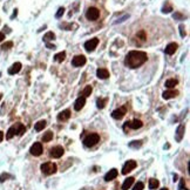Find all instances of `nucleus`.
Here are the masks:
<instances>
[{"label":"nucleus","mask_w":190,"mask_h":190,"mask_svg":"<svg viewBox=\"0 0 190 190\" xmlns=\"http://www.w3.org/2000/svg\"><path fill=\"white\" fill-rule=\"evenodd\" d=\"M177 83H178V80H176V79H169V80L166 81V87L171 89V88H174L175 86H177Z\"/></svg>","instance_id":"obj_22"},{"label":"nucleus","mask_w":190,"mask_h":190,"mask_svg":"<svg viewBox=\"0 0 190 190\" xmlns=\"http://www.w3.org/2000/svg\"><path fill=\"white\" fill-rule=\"evenodd\" d=\"M14 128H15V133L17 135H24V133L26 132V128H25V126L24 124H21V123H17V124H14Z\"/></svg>","instance_id":"obj_20"},{"label":"nucleus","mask_w":190,"mask_h":190,"mask_svg":"<svg viewBox=\"0 0 190 190\" xmlns=\"http://www.w3.org/2000/svg\"><path fill=\"white\" fill-rule=\"evenodd\" d=\"M171 11H172V7H171L170 5H167V6H164V7L162 8V12H163V13H169Z\"/></svg>","instance_id":"obj_35"},{"label":"nucleus","mask_w":190,"mask_h":190,"mask_svg":"<svg viewBox=\"0 0 190 190\" xmlns=\"http://www.w3.org/2000/svg\"><path fill=\"white\" fill-rule=\"evenodd\" d=\"M92 91H93V88L91 86H86L85 89H83V92H82V96H85V97L89 96V95L92 94Z\"/></svg>","instance_id":"obj_27"},{"label":"nucleus","mask_w":190,"mask_h":190,"mask_svg":"<svg viewBox=\"0 0 190 190\" xmlns=\"http://www.w3.org/2000/svg\"><path fill=\"white\" fill-rule=\"evenodd\" d=\"M63 152H65L63 148L60 147V146H57V147H54V148L51 149L49 155H51L52 157H54V158H59V157H61V156L63 155Z\"/></svg>","instance_id":"obj_9"},{"label":"nucleus","mask_w":190,"mask_h":190,"mask_svg":"<svg viewBox=\"0 0 190 190\" xmlns=\"http://www.w3.org/2000/svg\"><path fill=\"white\" fill-rule=\"evenodd\" d=\"M54 57H55V61H57V62H62V61L65 60V57H66V53H65V52L57 53V54Z\"/></svg>","instance_id":"obj_29"},{"label":"nucleus","mask_w":190,"mask_h":190,"mask_svg":"<svg viewBox=\"0 0 190 190\" xmlns=\"http://www.w3.org/2000/svg\"><path fill=\"white\" fill-rule=\"evenodd\" d=\"M100 17V11L96 8V7H91L87 10L86 12V18L91 21H95L97 20V18Z\"/></svg>","instance_id":"obj_4"},{"label":"nucleus","mask_w":190,"mask_h":190,"mask_svg":"<svg viewBox=\"0 0 190 190\" xmlns=\"http://www.w3.org/2000/svg\"><path fill=\"white\" fill-rule=\"evenodd\" d=\"M2 138H4V134H2V132H0V142L2 141Z\"/></svg>","instance_id":"obj_42"},{"label":"nucleus","mask_w":190,"mask_h":190,"mask_svg":"<svg viewBox=\"0 0 190 190\" xmlns=\"http://www.w3.org/2000/svg\"><path fill=\"white\" fill-rule=\"evenodd\" d=\"M14 135H17V133H15V128H14V126H12L10 129H8V132H7V135H6V138L7 140H11Z\"/></svg>","instance_id":"obj_26"},{"label":"nucleus","mask_w":190,"mask_h":190,"mask_svg":"<svg viewBox=\"0 0 190 190\" xmlns=\"http://www.w3.org/2000/svg\"><path fill=\"white\" fill-rule=\"evenodd\" d=\"M183 187H184V180L181 178V182H180V190H183Z\"/></svg>","instance_id":"obj_39"},{"label":"nucleus","mask_w":190,"mask_h":190,"mask_svg":"<svg viewBox=\"0 0 190 190\" xmlns=\"http://www.w3.org/2000/svg\"><path fill=\"white\" fill-rule=\"evenodd\" d=\"M52 138H53V133H52V132H47V133H45V135H43L42 141H43V142H49Z\"/></svg>","instance_id":"obj_28"},{"label":"nucleus","mask_w":190,"mask_h":190,"mask_svg":"<svg viewBox=\"0 0 190 190\" xmlns=\"http://www.w3.org/2000/svg\"><path fill=\"white\" fill-rule=\"evenodd\" d=\"M106 102H107V100H106V99H99V100H97V107L102 109V108L105 107Z\"/></svg>","instance_id":"obj_31"},{"label":"nucleus","mask_w":190,"mask_h":190,"mask_svg":"<svg viewBox=\"0 0 190 190\" xmlns=\"http://www.w3.org/2000/svg\"><path fill=\"white\" fill-rule=\"evenodd\" d=\"M45 127H46V121H45V120H41V121H39L38 123H35V127H34V128H35L37 132H41Z\"/></svg>","instance_id":"obj_23"},{"label":"nucleus","mask_w":190,"mask_h":190,"mask_svg":"<svg viewBox=\"0 0 190 190\" xmlns=\"http://www.w3.org/2000/svg\"><path fill=\"white\" fill-rule=\"evenodd\" d=\"M116 176H117V170H116V169H112V170H109L107 174H106V176H105V181L109 182V181L114 180Z\"/></svg>","instance_id":"obj_17"},{"label":"nucleus","mask_w":190,"mask_h":190,"mask_svg":"<svg viewBox=\"0 0 190 190\" xmlns=\"http://www.w3.org/2000/svg\"><path fill=\"white\" fill-rule=\"evenodd\" d=\"M136 166H137V163H136L135 161H133V160L126 162V164H124L123 168H122V174H123V175H127L129 171L134 170V169L136 168Z\"/></svg>","instance_id":"obj_6"},{"label":"nucleus","mask_w":190,"mask_h":190,"mask_svg":"<svg viewBox=\"0 0 190 190\" xmlns=\"http://www.w3.org/2000/svg\"><path fill=\"white\" fill-rule=\"evenodd\" d=\"M29 152H31L32 155H34V156H40V155L42 154V144H41L40 142H35V143L31 147Z\"/></svg>","instance_id":"obj_7"},{"label":"nucleus","mask_w":190,"mask_h":190,"mask_svg":"<svg viewBox=\"0 0 190 190\" xmlns=\"http://www.w3.org/2000/svg\"><path fill=\"white\" fill-rule=\"evenodd\" d=\"M160 186V182L157 181V180H155V178H152V180H149V189H156L157 187Z\"/></svg>","instance_id":"obj_25"},{"label":"nucleus","mask_w":190,"mask_h":190,"mask_svg":"<svg viewBox=\"0 0 190 190\" xmlns=\"http://www.w3.org/2000/svg\"><path fill=\"white\" fill-rule=\"evenodd\" d=\"M99 45V39H91V40H88L86 43H85V48H86V51L87 52H93L95 48H96V46Z\"/></svg>","instance_id":"obj_5"},{"label":"nucleus","mask_w":190,"mask_h":190,"mask_svg":"<svg viewBox=\"0 0 190 190\" xmlns=\"http://www.w3.org/2000/svg\"><path fill=\"white\" fill-rule=\"evenodd\" d=\"M161 190H168L167 188H163V189H161Z\"/></svg>","instance_id":"obj_43"},{"label":"nucleus","mask_w":190,"mask_h":190,"mask_svg":"<svg viewBox=\"0 0 190 190\" xmlns=\"http://www.w3.org/2000/svg\"><path fill=\"white\" fill-rule=\"evenodd\" d=\"M46 46H47L48 48H51V49H54V48H55V46H54V45H51V43H46Z\"/></svg>","instance_id":"obj_40"},{"label":"nucleus","mask_w":190,"mask_h":190,"mask_svg":"<svg viewBox=\"0 0 190 190\" xmlns=\"http://www.w3.org/2000/svg\"><path fill=\"white\" fill-rule=\"evenodd\" d=\"M141 144H142L141 141H133V142L129 144V147H132V148H138V147H141Z\"/></svg>","instance_id":"obj_33"},{"label":"nucleus","mask_w":190,"mask_h":190,"mask_svg":"<svg viewBox=\"0 0 190 190\" xmlns=\"http://www.w3.org/2000/svg\"><path fill=\"white\" fill-rule=\"evenodd\" d=\"M85 103H86V97L85 96H79L76 99L75 103H74V109L75 110H81L83 108Z\"/></svg>","instance_id":"obj_10"},{"label":"nucleus","mask_w":190,"mask_h":190,"mask_svg":"<svg viewBox=\"0 0 190 190\" xmlns=\"http://www.w3.org/2000/svg\"><path fill=\"white\" fill-rule=\"evenodd\" d=\"M143 189H144V184L142 182H137L133 188V190H143Z\"/></svg>","instance_id":"obj_32"},{"label":"nucleus","mask_w":190,"mask_h":190,"mask_svg":"<svg viewBox=\"0 0 190 190\" xmlns=\"http://www.w3.org/2000/svg\"><path fill=\"white\" fill-rule=\"evenodd\" d=\"M177 47H178V45H177L176 42H171V43H169V45H168V46L166 47V53H167L168 55H171V54H174V53L176 52Z\"/></svg>","instance_id":"obj_15"},{"label":"nucleus","mask_w":190,"mask_h":190,"mask_svg":"<svg viewBox=\"0 0 190 190\" xmlns=\"http://www.w3.org/2000/svg\"><path fill=\"white\" fill-rule=\"evenodd\" d=\"M86 63V57H83V55H76V57H73V60H72V65L74 66V67H81V66H83Z\"/></svg>","instance_id":"obj_8"},{"label":"nucleus","mask_w":190,"mask_h":190,"mask_svg":"<svg viewBox=\"0 0 190 190\" xmlns=\"http://www.w3.org/2000/svg\"><path fill=\"white\" fill-rule=\"evenodd\" d=\"M183 135H184V126L181 124V126H178V128H177V130H176V141L180 142V141L182 140Z\"/></svg>","instance_id":"obj_18"},{"label":"nucleus","mask_w":190,"mask_h":190,"mask_svg":"<svg viewBox=\"0 0 190 190\" xmlns=\"http://www.w3.org/2000/svg\"><path fill=\"white\" fill-rule=\"evenodd\" d=\"M69 117H71V110H68V109H66V110H63V112L57 114V120L59 121H66Z\"/></svg>","instance_id":"obj_16"},{"label":"nucleus","mask_w":190,"mask_h":190,"mask_svg":"<svg viewBox=\"0 0 190 190\" xmlns=\"http://www.w3.org/2000/svg\"><path fill=\"white\" fill-rule=\"evenodd\" d=\"M20 69H21V63H20V62H15V63H13V65L10 67L8 74H11V75L17 74V73H19L20 72Z\"/></svg>","instance_id":"obj_12"},{"label":"nucleus","mask_w":190,"mask_h":190,"mask_svg":"<svg viewBox=\"0 0 190 190\" xmlns=\"http://www.w3.org/2000/svg\"><path fill=\"white\" fill-rule=\"evenodd\" d=\"M12 47H13V42H12V41L5 42V43H2V46H1L2 49H10V48H12Z\"/></svg>","instance_id":"obj_30"},{"label":"nucleus","mask_w":190,"mask_h":190,"mask_svg":"<svg viewBox=\"0 0 190 190\" xmlns=\"http://www.w3.org/2000/svg\"><path fill=\"white\" fill-rule=\"evenodd\" d=\"M63 13H65V8H63V7H60V8L57 10L55 17H57V18H61V17L63 15Z\"/></svg>","instance_id":"obj_34"},{"label":"nucleus","mask_w":190,"mask_h":190,"mask_svg":"<svg viewBox=\"0 0 190 190\" xmlns=\"http://www.w3.org/2000/svg\"><path fill=\"white\" fill-rule=\"evenodd\" d=\"M99 141H100L99 134L93 133V134H89V135L83 140V144H85L86 147H94Z\"/></svg>","instance_id":"obj_2"},{"label":"nucleus","mask_w":190,"mask_h":190,"mask_svg":"<svg viewBox=\"0 0 190 190\" xmlns=\"http://www.w3.org/2000/svg\"><path fill=\"white\" fill-rule=\"evenodd\" d=\"M96 75H97L99 79L105 80V79L109 77V72H108L106 68H99V69L96 71Z\"/></svg>","instance_id":"obj_14"},{"label":"nucleus","mask_w":190,"mask_h":190,"mask_svg":"<svg viewBox=\"0 0 190 190\" xmlns=\"http://www.w3.org/2000/svg\"><path fill=\"white\" fill-rule=\"evenodd\" d=\"M174 18H175V19H183V15H182L181 13H175V14H174Z\"/></svg>","instance_id":"obj_38"},{"label":"nucleus","mask_w":190,"mask_h":190,"mask_svg":"<svg viewBox=\"0 0 190 190\" xmlns=\"http://www.w3.org/2000/svg\"><path fill=\"white\" fill-rule=\"evenodd\" d=\"M55 39V34L53 33V32H48V33H46L45 35H43V41L47 43L48 41H51V40H54Z\"/></svg>","instance_id":"obj_24"},{"label":"nucleus","mask_w":190,"mask_h":190,"mask_svg":"<svg viewBox=\"0 0 190 190\" xmlns=\"http://www.w3.org/2000/svg\"><path fill=\"white\" fill-rule=\"evenodd\" d=\"M127 126L129 128H132V129H138V128H141L143 126V123H142L141 120H133L130 122H127Z\"/></svg>","instance_id":"obj_13"},{"label":"nucleus","mask_w":190,"mask_h":190,"mask_svg":"<svg viewBox=\"0 0 190 190\" xmlns=\"http://www.w3.org/2000/svg\"><path fill=\"white\" fill-rule=\"evenodd\" d=\"M41 171L45 174V175H52L57 171V166L55 163L53 162H46L41 166Z\"/></svg>","instance_id":"obj_3"},{"label":"nucleus","mask_w":190,"mask_h":190,"mask_svg":"<svg viewBox=\"0 0 190 190\" xmlns=\"http://www.w3.org/2000/svg\"><path fill=\"white\" fill-rule=\"evenodd\" d=\"M4 39H5V34H4V33H1V32H0V42H1V41H2V40H4Z\"/></svg>","instance_id":"obj_41"},{"label":"nucleus","mask_w":190,"mask_h":190,"mask_svg":"<svg viewBox=\"0 0 190 190\" xmlns=\"http://www.w3.org/2000/svg\"><path fill=\"white\" fill-rule=\"evenodd\" d=\"M180 32H181V37L186 35V31H184V26L183 25H180Z\"/></svg>","instance_id":"obj_37"},{"label":"nucleus","mask_w":190,"mask_h":190,"mask_svg":"<svg viewBox=\"0 0 190 190\" xmlns=\"http://www.w3.org/2000/svg\"><path fill=\"white\" fill-rule=\"evenodd\" d=\"M147 53L142 51H132L128 53L124 60V65L128 66L129 68H137L141 65H143L147 61Z\"/></svg>","instance_id":"obj_1"},{"label":"nucleus","mask_w":190,"mask_h":190,"mask_svg":"<svg viewBox=\"0 0 190 190\" xmlns=\"http://www.w3.org/2000/svg\"><path fill=\"white\" fill-rule=\"evenodd\" d=\"M126 114V107H121V108H119V109H116L114 110L113 113H112V116L116 119V120H121L123 116Z\"/></svg>","instance_id":"obj_11"},{"label":"nucleus","mask_w":190,"mask_h":190,"mask_svg":"<svg viewBox=\"0 0 190 190\" xmlns=\"http://www.w3.org/2000/svg\"><path fill=\"white\" fill-rule=\"evenodd\" d=\"M10 177V175H7V174H2L1 176H0V182H5L6 181V178H8Z\"/></svg>","instance_id":"obj_36"},{"label":"nucleus","mask_w":190,"mask_h":190,"mask_svg":"<svg viewBox=\"0 0 190 190\" xmlns=\"http://www.w3.org/2000/svg\"><path fill=\"white\" fill-rule=\"evenodd\" d=\"M133 183H134V177H128L124 181V183L122 184V190H128L133 186Z\"/></svg>","instance_id":"obj_21"},{"label":"nucleus","mask_w":190,"mask_h":190,"mask_svg":"<svg viewBox=\"0 0 190 190\" xmlns=\"http://www.w3.org/2000/svg\"><path fill=\"white\" fill-rule=\"evenodd\" d=\"M177 94H178V92H177V91H174V89H170V91H166V92L163 93V99H166V100H169V99L175 97V96H176Z\"/></svg>","instance_id":"obj_19"},{"label":"nucleus","mask_w":190,"mask_h":190,"mask_svg":"<svg viewBox=\"0 0 190 190\" xmlns=\"http://www.w3.org/2000/svg\"><path fill=\"white\" fill-rule=\"evenodd\" d=\"M0 100H1V95H0Z\"/></svg>","instance_id":"obj_44"}]
</instances>
